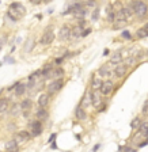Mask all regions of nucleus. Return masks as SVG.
Masks as SVG:
<instances>
[{"label":"nucleus","instance_id":"obj_22","mask_svg":"<svg viewBox=\"0 0 148 152\" xmlns=\"http://www.w3.org/2000/svg\"><path fill=\"white\" fill-rule=\"evenodd\" d=\"M21 107H22V111H29L30 109L33 107V102H32V99H29V98L23 99V101L21 102Z\"/></svg>","mask_w":148,"mask_h":152},{"label":"nucleus","instance_id":"obj_42","mask_svg":"<svg viewBox=\"0 0 148 152\" xmlns=\"http://www.w3.org/2000/svg\"><path fill=\"white\" fill-rule=\"evenodd\" d=\"M44 1H45V3H48V1H49V0H44Z\"/></svg>","mask_w":148,"mask_h":152},{"label":"nucleus","instance_id":"obj_39","mask_svg":"<svg viewBox=\"0 0 148 152\" xmlns=\"http://www.w3.org/2000/svg\"><path fill=\"white\" fill-rule=\"evenodd\" d=\"M54 137H56V134H52V136H51V139L48 140V142H51V141H52V140H53V139H54Z\"/></svg>","mask_w":148,"mask_h":152},{"label":"nucleus","instance_id":"obj_32","mask_svg":"<svg viewBox=\"0 0 148 152\" xmlns=\"http://www.w3.org/2000/svg\"><path fill=\"white\" fill-rule=\"evenodd\" d=\"M98 18H99V10L95 8L94 11H92V14H91V19L92 20H97Z\"/></svg>","mask_w":148,"mask_h":152},{"label":"nucleus","instance_id":"obj_10","mask_svg":"<svg viewBox=\"0 0 148 152\" xmlns=\"http://www.w3.org/2000/svg\"><path fill=\"white\" fill-rule=\"evenodd\" d=\"M126 71H128V66L124 65V64H118V65H116L113 73H114V76H116V77H118V79H120V77H122V76L126 73Z\"/></svg>","mask_w":148,"mask_h":152},{"label":"nucleus","instance_id":"obj_38","mask_svg":"<svg viewBox=\"0 0 148 152\" xmlns=\"http://www.w3.org/2000/svg\"><path fill=\"white\" fill-rule=\"evenodd\" d=\"M99 147H101V145H99V144H97V145H94V148H92V151H98V149H99Z\"/></svg>","mask_w":148,"mask_h":152},{"label":"nucleus","instance_id":"obj_20","mask_svg":"<svg viewBox=\"0 0 148 152\" xmlns=\"http://www.w3.org/2000/svg\"><path fill=\"white\" fill-rule=\"evenodd\" d=\"M90 104H92L91 92H86L84 96H83V99H82V102H80V106H82V107H87V106H90Z\"/></svg>","mask_w":148,"mask_h":152},{"label":"nucleus","instance_id":"obj_27","mask_svg":"<svg viewBox=\"0 0 148 152\" xmlns=\"http://www.w3.org/2000/svg\"><path fill=\"white\" fill-rule=\"evenodd\" d=\"M107 19H109V22L110 23H114V20H116V12L113 11V8H107Z\"/></svg>","mask_w":148,"mask_h":152},{"label":"nucleus","instance_id":"obj_3","mask_svg":"<svg viewBox=\"0 0 148 152\" xmlns=\"http://www.w3.org/2000/svg\"><path fill=\"white\" fill-rule=\"evenodd\" d=\"M54 39V31H53V27L52 26H49V27H46L45 28V31H44V34H42V37H41V39H40V44L41 45H49V44H52V41Z\"/></svg>","mask_w":148,"mask_h":152},{"label":"nucleus","instance_id":"obj_40","mask_svg":"<svg viewBox=\"0 0 148 152\" xmlns=\"http://www.w3.org/2000/svg\"><path fill=\"white\" fill-rule=\"evenodd\" d=\"M107 53H109V50H107V49H105V50H103V56H106Z\"/></svg>","mask_w":148,"mask_h":152},{"label":"nucleus","instance_id":"obj_26","mask_svg":"<svg viewBox=\"0 0 148 152\" xmlns=\"http://www.w3.org/2000/svg\"><path fill=\"white\" fill-rule=\"evenodd\" d=\"M136 37H137V38H145V37H148V30H147V28H144V27L139 28V30L136 31Z\"/></svg>","mask_w":148,"mask_h":152},{"label":"nucleus","instance_id":"obj_7","mask_svg":"<svg viewBox=\"0 0 148 152\" xmlns=\"http://www.w3.org/2000/svg\"><path fill=\"white\" fill-rule=\"evenodd\" d=\"M30 137H32L30 132H27V130H22V132H18V133H16L15 137H14V140H15L18 144H22V142L27 141Z\"/></svg>","mask_w":148,"mask_h":152},{"label":"nucleus","instance_id":"obj_31","mask_svg":"<svg viewBox=\"0 0 148 152\" xmlns=\"http://www.w3.org/2000/svg\"><path fill=\"white\" fill-rule=\"evenodd\" d=\"M141 113L144 114V115H148V99L144 102V104H143V109H141Z\"/></svg>","mask_w":148,"mask_h":152},{"label":"nucleus","instance_id":"obj_8","mask_svg":"<svg viewBox=\"0 0 148 152\" xmlns=\"http://www.w3.org/2000/svg\"><path fill=\"white\" fill-rule=\"evenodd\" d=\"M113 88H114L113 82H111V80H105L102 87H101V90H99V92H101L102 95H109L111 91H113Z\"/></svg>","mask_w":148,"mask_h":152},{"label":"nucleus","instance_id":"obj_25","mask_svg":"<svg viewBox=\"0 0 148 152\" xmlns=\"http://www.w3.org/2000/svg\"><path fill=\"white\" fill-rule=\"evenodd\" d=\"M7 110H10V109H8V99H7V98H1V104H0V113L4 114Z\"/></svg>","mask_w":148,"mask_h":152},{"label":"nucleus","instance_id":"obj_24","mask_svg":"<svg viewBox=\"0 0 148 152\" xmlns=\"http://www.w3.org/2000/svg\"><path fill=\"white\" fill-rule=\"evenodd\" d=\"M139 133L148 139V122H147V121L141 122V125H140V128H139Z\"/></svg>","mask_w":148,"mask_h":152},{"label":"nucleus","instance_id":"obj_9","mask_svg":"<svg viewBox=\"0 0 148 152\" xmlns=\"http://www.w3.org/2000/svg\"><path fill=\"white\" fill-rule=\"evenodd\" d=\"M122 61H124V56L120 50L114 52L110 56V65H118V64L122 63Z\"/></svg>","mask_w":148,"mask_h":152},{"label":"nucleus","instance_id":"obj_18","mask_svg":"<svg viewBox=\"0 0 148 152\" xmlns=\"http://www.w3.org/2000/svg\"><path fill=\"white\" fill-rule=\"evenodd\" d=\"M49 94H41L38 96V106L40 107H46L48 103H49Z\"/></svg>","mask_w":148,"mask_h":152},{"label":"nucleus","instance_id":"obj_41","mask_svg":"<svg viewBox=\"0 0 148 152\" xmlns=\"http://www.w3.org/2000/svg\"><path fill=\"white\" fill-rule=\"evenodd\" d=\"M144 28H147V30H148V23H145V25H144Z\"/></svg>","mask_w":148,"mask_h":152},{"label":"nucleus","instance_id":"obj_11","mask_svg":"<svg viewBox=\"0 0 148 152\" xmlns=\"http://www.w3.org/2000/svg\"><path fill=\"white\" fill-rule=\"evenodd\" d=\"M91 92V102H92V106L94 107H99L102 103V98H101V92L98 91H90Z\"/></svg>","mask_w":148,"mask_h":152},{"label":"nucleus","instance_id":"obj_19","mask_svg":"<svg viewBox=\"0 0 148 152\" xmlns=\"http://www.w3.org/2000/svg\"><path fill=\"white\" fill-rule=\"evenodd\" d=\"M22 111V107H21V103H14L11 107H10L8 113L10 115H12V117H15V115H18L19 113Z\"/></svg>","mask_w":148,"mask_h":152},{"label":"nucleus","instance_id":"obj_17","mask_svg":"<svg viewBox=\"0 0 148 152\" xmlns=\"http://www.w3.org/2000/svg\"><path fill=\"white\" fill-rule=\"evenodd\" d=\"M103 84V82L101 80V77H92L91 80V91H99Z\"/></svg>","mask_w":148,"mask_h":152},{"label":"nucleus","instance_id":"obj_12","mask_svg":"<svg viewBox=\"0 0 148 152\" xmlns=\"http://www.w3.org/2000/svg\"><path fill=\"white\" fill-rule=\"evenodd\" d=\"M98 75H99V77H102V79H109L111 76V71H110V68H109V65L101 66V68L98 69Z\"/></svg>","mask_w":148,"mask_h":152},{"label":"nucleus","instance_id":"obj_16","mask_svg":"<svg viewBox=\"0 0 148 152\" xmlns=\"http://www.w3.org/2000/svg\"><path fill=\"white\" fill-rule=\"evenodd\" d=\"M26 91H27V84H25V83H18L14 92H15L16 96H22Z\"/></svg>","mask_w":148,"mask_h":152},{"label":"nucleus","instance_id":"obj_4","mask_svg":"<svg viewBox=\"0 0 148 152\" xmlns=\"http://www.w3.org/2000/svg\"><path fill=\"white\" fill-rule=\"evenodd\" d=\"M29 128H30L32 137H38L42 133V121H40V120L33 121V122L29 124Z\"/></svg>","mask_w":148,"mask_h":152},{"label":"nucleus","instance_id":"obj_5","mask_svg":"<svg viewBox=\"0 0 148 152\" xmlns=\"http://www.w3.org/2000/svg\"><path fill=\"white\" fill-rule=\"evenodd\" d=\"M64 86V80L63 79H54L51 84L48 86V94L49 95H53L56 92H59Z\"/></svg>","mask_w":148,"mask_h":152},{"label":"nucleus","instance_id":"obj_23","mask_svg":"<svg viewBox=\"0 0 148 152\" xmlns=\"http://www.w3.org/2000/svg\"><path fill=\"white\" fill-rule=\"evenodd\" d=\"M121 11H122V14H124V16H125L126 20H128V19H130L133 15H135V11H133V10L130 8L129 6H128V7H124V8H121Z\"/></svg>","mask_w":148,"mask_h":152},{"label":"nucleus","instance_id":"obj_15","mask_svg":"<svg viewBox=\"0 0 148 152\" xmlns=\"http://www.w3.org/2000/svg\"><path fill=\"white\" fill-rule=\"evenodd\" d=\"M75 117L78 118L79 121H84L86 118H87V113H86L84 107H82V106H78V107L75 109Z\"/></svg>","mask_w":148,"mask_h":152},{"label":"nucleus","instance_id":"obj_14","mask_svg":"<svg viewBox=\"0 0 148 152\" xmlns=\"http://www.w3.org/2000/svg\"><path fill=\"white\" fill-rule=\"evenodd\" d=\"M35 117H37V120H40V121H45V120H48V117H49V113H48V110L45 107H40L37 111H35Z\"/></svg>","mask_w":148,"mask_h":152},{"label":"nucleus","instance_id":"obj_21","mask_svg":"<svg viewBox=\"0 0 148 152\" xmlns=\"http://www.w3.org/2000/svg\"><path fill=\"white\" fill-rule=\"evenodd\" d=\"M33 48H34V38H27L25 45H23V50H25L26 53H29V52L33 50Z\"/></svg>","mask_w":148,"mask_h":152},{"label":"nucleus","instance_id":"obj_33","mask_svg":"<svg viewBox=\"0 0 148 152\" xmlns=\"http://www.w3.org/2000/svg\"><path fill=\"white\" fill-rule=\"evenodd\" d=\"M121 37L125 38V39H132V34H130L129 31H122V34H121Z\"/></svg>","mask_w":148,"mask_h":152},{"label":"nucleus","instance_id":"obj_37","mask_svg":"<svg viewBox=\"0 0 148 152\" xmlns=\"http://www.w3.org/2000/svg\"><path fill=\"white\" fill-rule=\"evenodd\" d=\"M30 1H32L33 4H40L41 1H44V0H30Z\"/></svg>","mask_w":148,"mask_h":152},{"label":"nucleus","instance_id":"obj_30","mask_svg":"<svg viewBox=\"0 0 148 152\" xmlns=\"http://www.w3.org/2000/svg\"><path fill=\"white\" fill-rule=\"evenodd\" d=\"M140 125H141V120H140L139 117H136L135 120L130 122V128H132V129H139Z\"/></svg>","mask_w":148,"mask_h":152},{"label":"nucleus","instance_id":"obj_6","mask_svg":"<svg viewBox=\"0 0 148 152\" xmlns=\"http://www.w3.org/2000/svg\"><path fill=\"white\" fill-rule=\"evenodd\" d=\"M71 37H72V28L68 25L61 26L60 31H59V38H60L61 41H67V39H70Z\"/></svg>","mask_w":148,"mask_h":152},{"label":"nucleus","instance_id":"obj_29","mask_svg":"<svg viewBox=\"0 0 148 152\" xmlns=\"http://www.w3.org/2000/svg\"><path fill=\"white\" fill-rule=\"evenodd\" d=\"M136 61H137V60H136V57L129 56V57H126L125 60H124V63H122V64H124V65H126V66H130L132 64H135Z\"/></svg>","mask_w":148,"mask_h":152},{"label":"nucleus","instance_id":"obj_28","mask_svg":"<svg viewBox=\"0 0 148 152\" xmlns=\"http://www.w3.org/2000/svg\"><path fill=\"white\" fill-rule=\"evenodd\" d=\"M64 75V69L61 66H54V77L56 79H61Z\"/></svg>","mask_w":148,"mask_h":152},{"label":"nucleus","instance_id":"obj_1","mask_svg":"<svg viewBox=\"0 0 148 152\" xmlns=\"http://www.w3.org/2000/svg\"><path fill=\"white\" fill-rule=\"evenodd\" d=\"M25 14H26L25 6H22V4L18 3V1H15V3H12L11 6H10L8 12H7V16H10L12 22H16V20H19V19L22 18Z\"/></svg>","mask_w":148,"mask_h":152},{"label":"nucleus","instance_id":"obj_34","mask_svg":"<svg viewBox=\"0 0 148 152\" xmlns=\"http://www.w3.org/2000/svg\"><path fill=\"white\" fill-rule=\"evenodd\" d=\"M90 33H91V28H87V30H84V31H83V35H82V37H86V35H88Z\"/></svg>","mask_w":148,"mask_h":152},{"label":"nucleus","instance_id":"obj_35","mask_svg":"<svg viewBox=\"0 0 148 152\" xmlns=\"http://www.w3.org/2000/svg\"><path fill=\"white\" fill-rule=\"evenodd\" d=\"M6 35H3V37H1V46H4V45H6Z\"/></svg>","mask_w":148,"mask_h":152},{"label":"nucleus","instance_id":"obj_2","mask_svg":"<svg viewBox=\"0 0 148 152\" xmlns=\"http://www.w3.org/2000/svg\"><path fill=\"white\" fill-rule=\"evenodd\" d=\"M129 7L135 11V15H137L139 18H144L148 12V7L144 1L141 0H132L129 3Z\"/></svg>","mask_w":148,"mask_h":152},{"label":"nucleus","instance_id":"obj_13","mask_svg":"<svg viewBox=\"0 0 148 152\" xmlns=\"http://www.w3.org/2000/svg\"><path fill=\"white\" fill-rule=\"evenodd\" d=\"M18 145L19 144L15 140H10L4 144V149H6V152H18Z\"/></svg>","mask_w":148,"mask_h":152},{"label":"nucleus","instance_id":"obj_36","mask_svg":"<svg viewBox=\"0 0 148 152\" xmlns=\"http://www.w3.org/2000/svg\"><path fill=\"white\" fill-rule=\"evenodd\" d=\"M88 6H90V7H95V0H90V1H88Z\"/></svg>","mask_w":148,"mask_h":152}]
</instances>
